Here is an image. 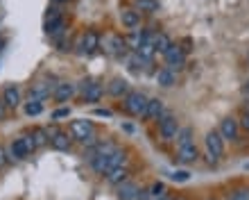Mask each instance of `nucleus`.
Instances as JSON below:
<instances>
[{
	"label": "nucleus",
	"mask_w": 249,
	"mask_h": 200,
	"mask_svg": "<svg viewBox=\"0 0 249 200\" xmlns=\"http://www.w3.org/2000/svg\"><path fill=\"white\" fill-rule=\"evenodd\" d=\"M123 161H124L123 148L113 146V143H102V146H100V153L95 155V160L91 161V166L95 173L107 175V173H111L113 168L123 166Z\"/></svg>",
	"instance_id": "1"
},
{
	"label": "nucleus",
	"mask_w": 249,
	"mask_h": 200,
	"mask_svg": "<svg viewBox=\"0 0 249 200\" xmlns=\"http://www.w3.org/2000/svg\"><path fill=\"white\" fill-rule=\"evenodd\" d=\"M71 137L72 139H77L82 141L84 146H91V143H95V127H93L91 120H86V119H77V120H72L71 123Z\"/></svg>",
	"instance_id": "2"
},
{
	"label": "nucleus",
	"mask_w": 249,
	"mask_h": 200,
	"mask_svg": "<svg viewBox=\"0 0 249 200\" xmlns=\"http://www.w3.org/2000/svg\"><path fill=\"white\" fill-rule=\"evenodd\" d=\"M147 102L150 98L141 91H129L124 96V109L131 114V116H143L145 119V112H147Z\"/></svg>",
	"instance_id": "3"
},
{
	"label": "nucleus",
	"mask_w": 249,
	"mask_h": 200,
	"mask_svg": "<svg viewBox=\"0 0 249 200\" xmlns=\"http://www.w3.org/2000/svg\"><path fill=\"white\" fill-rule=\"evenodd\" d=\"M179 130H181V127H179V120H177V116H172V114H165L163 119L159 120V137L163 141H175Z\"/></svg>",
	"instance_id": "4"
},
{
	"label": "nucleus",
	"mask_w": 249,
	"mask_h": 200,
	"mask_svg": "<svg viewBox=\"0 0 249 200\" xmlns=\"http://www.w3.org/2000/svg\"><path fill=\"white\" fill-rule=\"evenodd\" d=\"M204 143H206V150H209V155H213L215 160H220V157L224 155V139H222V134L217 132V130H211V132L206 134Z\"/></svg>",
	"instance_id": "5"
},
{
	"label": "nucleus",
	"mask_w": 249,
	"mask_h": 200,
	"mask_svg": "<svg viewBox=\"0 0 249 200\" xmlns=\"http://www.w3.org/2000/svg\"><path fill=\"white\" fill-rule=\"evenodd\" d=\"M48 137H50V146H53L54 150H59V153L71 150L72 139L68 137V132H61V130H57V127H50V130H48Z\"/></svg>",
	"instance_id": "6"
},
{
	"label": "nucleus",
	"mask_w": 249,
	"mask_h": 200,
	"mask_svg": "<svg viewBox=\"0 0 249 200\" xmlns=\"http://www.w3.org/2000/svg\"><path fill=\"white\" fill-rule=\"evenodd\" d=\"M217 132L222 134L224 141H236L238 134H240V123H238L233 116H227V119L220 120V130Z\"/></svg>",
	"instance_id": "7"
},
{
	"label": "nucleus",
	"mask_w": 249,
	"mask_h": 200,
	"mask_svg": "<svg viewBox=\"0 0 249 200\" xmlns=\"http://www.w3.org/2000/svg\"><path fill=\"white\" fill-rule=\"evenodd\" d=\"M163 57H165V64H168V68H170V71H179V68H184V64H186L184 50H181L179 46H175V43L168 48V53H165Z\"/></svg>",
	"instance_id": "8"
},
{
	"label": "nucleus",
	"mask_w": 249,
	"mask_h": 200,
	"mask_svg": "<svg viewBox=\"0 0 249 200\" xmlns=\"http://www.w3.org/2000/svg\"><path fill=\"white\" fill-rule=\"evenodd\" d=\"M82 96L84 102H100V98L105 96V87L98 82H82Z\"/></svg>",
	"instance_id": "9"
},
{
	"label": "nucleus",
	"mask_w": 249,
	"mask_h": 200,
	"mask_svg": "<svg viewBox=\"0 0 249 200\" xmlns=\"http://www.w3.org/2000/svg\"><path fill=\"white\" fill-rule=\"evenodd\" d=\"M98 46H100L98 32L86 30V32L82 34V39H79V53H82V55H91L93 50H98Z\"/></svg>",
	"instance_id": "10"
},
{
	"label": "nucleus",
	"mask_w": 249,
	"mask_h": 200,
	"mask_svg": "<svg viewBox=\"0 0 249 200\" xmlns=\"http://www.w3.org/2000/svg\"><path fill=\"white\" fill-rule=\"evenodd\" d=\"M107 53L113 55V57H124V55H127V41H124V37H120V34L109 37V41H107Z\"/></svg>",
	"instance_id": "11"
},
{
	"label": "nucleus",
	"mask_w": 249,
	"mask_h": 200,
	"mask_svg": "<svg viewBox=\"0 0 249 200\" xmlns=\"http://www.w3.org/2000/svg\"><path fill=\"white\" fill-rule=\"evenodd\" d=\"M165 114H168V112H165L163 100L152 98L150 102H147V112H145V119H150V120H161Z\"/></svg>",
	"instance_id": "12"
},
{
	"label": "nucleus",
	"mask_w": 249,
	"mask_h": 200,
	"mask_svg": "<svg viewBox=\"0 0 249 200\" xmlns=\"http://www.w3.org/2000/svg\"><path fill=\"white\" fill-rule=\"evenodd\" d=\"M54 87H57V84H50V82H36V84H32V87H30V100H43V98H48V96L54 91Z\"/></svg>",
	"instance_id": "13"
},
{
	"label": "nucleus",
	"mask_w": 249,
	"mask_h": 200,
	"mask_svg": "<svg viewBox=\"0 0 249 200\" xmlns=\"http://www.w3.org/2000/svg\"><path fill=\"white\" fill-rule=\"evenodd\" d=\"M72 96H75V84H71V82H59L53 91V98L57 102H68Z\"/></svg>",
	"instance_id": "14"
},
{
	"label": "nucleus",
	"mask_w": 249,
	"mask_h": 200,
	"mask_svg": "<svg viewBox=\"0 0 249 200\" xmlns=\"http://www.w3.org/2000/svg\"><path fill=\"white\" fill-rule=\"evenodd\" d=\"M138 194H141V187H138L136 182H123V184H118V198L120 200H136Z\"/></svg>",
	"instance_id": "15"
},
{
	"label": "nucleus",
	"mask_w": 249,
	"mask_h": 200,
	"mask_svg": "<svg viewBox=\"0 0 249 200\" xmlns=\"http://www.w3.org/2000/svg\"><path fill=\"white\" fill-rule=\"evenodd\" d=\"M197 157H199V153H197L195 143H188V146L177 148V160L181 161V164H195Z\"/></svg>",
	"instance_id": "16"
},
{
	"label": "nucleus",
	"mask_w": 249,
	"mask_h": 200,
	"mask_svg": "<svg viewBox=\"0 0 249 200\" xmlns=\"http://www.w3.org/2000/svg\"><path fill=\"white\" fill-rule=\"evenodd\" d=\"M120 23H123V27H127V30H136V27L141 25V14H138L136 9H123V12H120Z\"/></svg>",
	"instance_id": "17"
},
{
	"label": "nucleus",
	"mask_w": 249,
	"mask_h": 200,
	"mask_svg": "<svg viewBox=\"0 0 249 200\" xmlns=\"http://www.w3.org/2000/svg\"><path fill=\"white\" fill-rule=\"evenodd\" d=\"M2 100H5V105L9 107V109H16V107L20 105V91L14 84H7L5 91H2Z\"/></svg>",
	"instance_id": "18"
},
{
	"label": "nucleus",
	"mask_w": 249,
	"mask_h": 200,
	"mask_svg": "<svg viewBox=\"0 0 249 200\" xmlns=\"http://www.w3.org/2000/svg\"><path fill=\"white\" fill-rule=\"evenodd\" d=\"M109 94L113 96V98H123V96L129 94V84H127V80H123V78H113L111 84H109Z\"/></svg>",
	"instance_id": "19"
},
{
	"label": "nucleus",
	"mask_w": 249,
	"mask_h": 200,
	"mask_svg": "<svg viewBox=\"0 0 249 200\" xmlns=\"http://www.w3.org/2000/svg\"><path fill=\"white\" fill-rule=\"evenodd\" d=\"M152 46H154V50H157V53L165 55V53H168V48L172 46V41H170V37H168L165 32H157L154 37H152Z\"/></svg>",
	"instance_id": "20"
},
{
	"label": "nucleus",
	"mask_w": 249,
	"mask_h": 200,
	"mask_svg": "<svg viewBox=\"0 0 249 200\" xmlns=\"http://www.w3.org/2000/svg\"><path fill=\"white\" fill-rule=\"evenodd\" d=\"M127 180H129V171L124 166H118V168H113L111 173H107V182L113 184V187H118V184H123Z\"/></svg>",
	"instance_id": "21"
},
{
	"label": "nucleus",
	"mask_w": 249,
	"mask_h": 200,
	"mask_svg": "<svg viewBox=\"0 0 249 200\" xmlns=\"http://www.w3.org/2000/svg\"><path fill=\"white\" fill-rule=\"evenodd\" d=\"M175 71H170L168 66L163 68H159V73H157V84H161V87H172L175 84Z\"/></svg>",
	"instance_id": "22"
},
{
	"label": "nucleus",
	"mask_w": 249,
	"mask_h": 200,
	"mask_svg": "<svg viewBox=\"0 0 249 200\" xmlns=\"http://www.w3.org/2000/svg\"><path fill=\"white\" fill-rule=\"evenodd\" d=\"M12 157H16V160H25V157H30V150H27L23 137H20V139H16L12 143Z\"/></svg>",
	"instance_id": "23"
},
{
	"label": "nucleus",
	"mask_w": 249,
	"mask_h": 200,
	"mask_svg": "<svg viewBox=\"0 0 249 200\" xmlns=\"http://www.w3.org/2000/svg\"><path fill=\"white\" fill-rule=\"evenodd\" d=\"M136 12L138 14H154L159 12L157 0H136Z\"/></svg>",
	"instance_id": "24"
},
{
	"label": "nucleus",
	"mask_w": 249,
	"mask_h": 200,
	"mask_svg": "<svg viewBox=\"0 0 249 200\" xmlns=\"http://www.w3.org/2000/svg\"><path fill=\"white\" fill-rule=\"evenodd\" d=\"M188 143H195L193 141V127H181L177 134V148L188 146Z\"/></svg>",
	"instance_id": "25"
},
{
	"label": "nucleus",
	"mask_w": 249,
	"mask_h": 200,
	"mask_svg": "<svg viewBox=\"0 0 249 200\" xmlns=\"http://www.w3.org/2000/svg\"><path fill=\"white\" fill-rule=\"evenodd\" d=\"M25 114L27 116H39L41 112H43V102L41 100H30V102H25Z\"/></svg>",
	"instance_id": "26"
},
{
	"label": "nucleus",
	"mask_w": 249,
	"mask_h": 200,
	"mask_svg": "<svg viewBox=\"0 0 249 200\" xmlns=\"http://www.w3.org/2000/svg\"><path fill=\"white\" fill-rule=\"evenodd\" d=\"M32 137H34V141H36V148H41V146H46V143H50L48 130H43V127H36V130H32Z\"/></svg>",
	"instance_id": "27"
},
{
	"label": "nucleus",
	"mask_w": 249,
	"mask_h": 200,
	"mask_svg": "<svg viewBox=\"0 0 249 200\" xmlns=\"http://www.w3.org/2000/svg\"><path fill=\"white\" fill-rule=\"evenodd\" d=\"M154 53H157V50H154V46H152V43H143V46L136 50V55H138V57H141L143 61H150L152 57H154Z\"/></svg>",
	"instance_id": "28"
},
{
	"label": "nucleus",
	"mask_w": 249,
	"mask_h": 200,
	"mask_svg": "<svg viewBox=\"0 0 249 200\" xmlns=\"http://www.w3.org/2000/svg\"><path fill=\"white\" fill-rule=\"evenodd\" d=\"M161 196H165V184L163 182H154L150 187V198L154 200V198H161Z\"/></svg>",
	"instance_id": "29"
},
{
	"label": "nucleus",
	"mask_w": 249,
	"mask_h": 200,
	"mask_svg": "<svg viewBox=\"0 0 249 200\" xmlns=\"http://www.w3.org/2000/svg\"><path fill=\"white\" fill-rule=\"evenodd\" d=\"M170 180H175V182H188L190 180V173H188V171H175V173L170 175Z\"/></svg>",
	"instance_id": "30"
},
{
	"label": "nucleus",
	"mask_w": 249,
	"mask_h": 200,
	"mask_svg": "<svg viewBox=\"0 0 249 200\" xmlns=\"http://www.w3.org/2000/svg\"><path fill=\"white\" fill-rule=\"evenodd\" d=\"M141 66H143V60H141V57H138V55L134 53V55L129 57V68L138 73V71H141Z\"/></svg>",
	"instance_id": "31"
},
{
	"label": "nucleus",
	"mask_w": 249,
	"mask_h": 200,
	"mask_svg": "<svg viewBox=\"0 0 249 200\" xmlns=\"http://www.w3.org/2000/svg\"><path fill=\"white\" fill-rule=\"evenodd\" d=\"M229 200H249V189H238V191H233Z\"/></svg>",
	"instance_id": "32"
},
{
	"label": "nucleus",
	"mask_w": 249,
	"mask_h": 200,
	"mask_svg": "<svg viewBox=\"0 0 249 200\" xmlns=\"http://www.w3.org/2000/svg\"><path fill=\"white\" fill-rule=\"evenodd\" d=\"M68 114H71V109H68V107H59V109L53 114V119H54V120H57V119H66Z\"/></svg>",
	"instance_id": "33"
},
{
	"label": "nucleus",
	"mask_w": 249,
	"mask_h": 200,
	"mask_svg": "<svg viewBox=\"0 0 249 200\" xmlns=\"http://www.w3.org/2000/svg\"><path fill=\"white\" fill-rule=\"evenodd\" d=\"M179 48L184 50V55H188L190 50H193V41H190V39H184V41H181V46H179Z\"/></svg>",
	"instance_id": "34"
},
{
	"label": "nucleus",
	"mask_w": 249,
	"mask_h": 200,
	"mask_svg": "<svg viewBox=\"0 0 249 200\" xmlns=\"http://www.w3.org/2000/svg\"><path fill=\"white\" fill-rule=\"evenodd\" d=\"M7 114H9V107L5 105V100L0 98V120H2V119H7Z\"/></svg>",
	"instance_id": "35"
},
{
	"label": "nucleus",
	"mask_w": 249,
	"mask_h": 200,
	"mask_svg": "<svg viewBox=\"0 0 249 200\" xmlns=\"http://www.w3.org/2000/svg\"><path fill=\"white\" fill-rule=\"evenodd\" d=\"M7 164H9V157H7L5 148L0 146V168H2V166H7Z\"/></svg>",
	"instance_id": "36"
},
{
	"label": "nucleus",
	"mask_w": 249,
	"mask_h": 200,
	"mask_svg": "<svg viewBox=\"0 0 249 200\" xmlns=\"http://www.w3.org/2000/svg\"><path fill=\"white\" fill-rule=\"evenodd\" d=\"M238 123H240V127H245V130H247V132H249V114H243Z\"/></svg>",
	"instance_id": "37"
},
{
	"label": "nucleus",
	"mask_w": 249,
	"mask_h": 200,
	"mask_svg": "<svg viewBox=\"0 0 249 200\" xmlns=\"http://www.w3.org/2000/svg\"><path fill=\"white\" fill-rule=\"evenodd\" d=\"M95 114H98V116H111L109 109H95Z\"/></svg>",
	"instance_id": "38"
},
{
	"label": "nucleus",
	"mask_w": 249,
	"mask_h": 200,
	"mask_svg": "<svg viewBox=\"0 0 249 200\" xmlns=\"http://www.w3.org/2000/svg\"><path fill=\"white\" fill-rule=\"evenodd\" d=\"M243 91H245V96H249V80L245 82V87H243Z\"/></svg>",
	"instance_id": "39"
},
{
	"label": "nucleus",
	"mask_w": 249,
	"mask_h": 200,
	"mask_svg": "<svg viewBox=\"0 0 249 200\" xmlns=\"http://www.w3.org/2000/svg\"><path fill=\"white\" fill-rule=\"evenodd\" d=\"M243 114H249V100H247V102H245V105H243Z\"/></svg>",
	"instance_id": "40"
},
{
	"label": "nucleus",
	"mask_w": 249,
	"mask_h": 200,
	"mask_svg": "<svg viewBox=\"0 0 249 200\" xmlns=\"http://www.w3.org/2000/svg\"><path fill=\"white\" fill-rule=\"evenodd\" d=\"M54 5H66V2H68V0H53Z\"/></svg>",
	"instance_id": "41"
},
{
	"label": "nucleus",
	"mask_w": 249,
	"mask_h": 200,
	"mask_svg": "<svg viewBox=\"0 0 249 200\" xmlns=\"http://www.w3.org/2000/svg\"><path fill=\"white\" fill-rule=\"evenodd\" d=\"M154 200H172V198H170L168 194H165V196H161V198H154Z\"/></svg>",
	"instance_id": "42"
},
{
	"label": "nucleus",
	"mask_w": 249,
	"mask_h": 200,
	"mask_svg": "<svg viewBox=\"0 0 249 200\" xmlns=\"http://www.w3.org/2000/svg\"><path fill=\"white\" fill-rule=\"evenodd\" d=\"M247 61H249V53H247Z\"/></svg>",
	"instance_id": "43"
},
{
	"label": "nucleus",
	"mask_w": 249,
	"mask_h": 200,
	"mask_svg": "<svg viewBox=\"0 0 249 200\" xmlns=\"http://www.w3.org/2000/svg\"><path fill=\"white\" fill-rule=\"evenodd\" d=\"M172 200H175V198H172Z\"/></svg>",
	"instance_id": "44"
}]
</instances>
